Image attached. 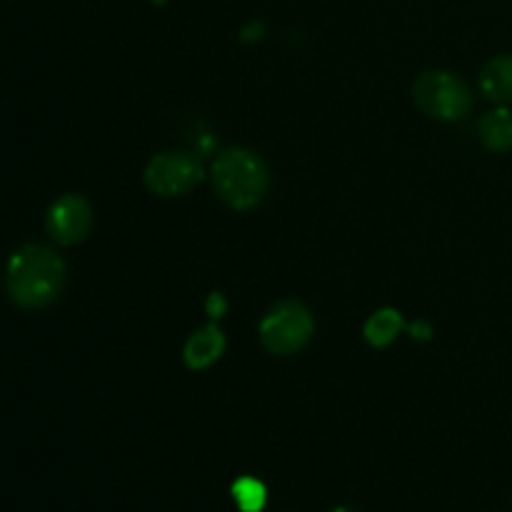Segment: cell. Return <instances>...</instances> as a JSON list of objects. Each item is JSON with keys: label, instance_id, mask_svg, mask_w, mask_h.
Listing matches in <instances>:
<instances>
[{"label": "cell", "instance_id": "obj_13", "mask_svg": "<svg viewBox=\"0 0 512 512\" xmlns=\"http://www.w3.org/2000/svg\"><path fill=\"white\" fill-rule=\"evenodd\" d=\"M410 333H413L415 338H430V325L413 323V325H410Z\"/></svg>", "mask_w": 512, "mask_h": 512}, {"label": "cell", "instance_id": "obj_7", "mask_svg": "<svg viewBox=\"0 0 512 512\" xmlns=\"http://www.w3.org/2000/svg\"><path fill=\"white\" fill-rule=\"evenodd\" d=\"M225 350V335L220 333L218 325H205L198 333L190 335V340L185 343L183 360L188 368L203 370L208 365H213L215 360L223 355Z\"/></svg>", "mask_w": 512, "mask_h": 512}, {"label": "cell", "instance_id": "obj_3", "mask_svg": "<svg viewBox=\"0 0 512 512\" xmlns=\"http://www.w3.org/2000/svg\"><path fill=\"white\" fill-rule=\"evenodd\" d=\"M413 100L428 118L463 120L473 108L470 88L448 70L423 73L413 85Z\"/></svg>", "mask_w": 512, "mask_h": 512}, {"label": "cell", "instance_id": "obj_4", "mask_svg": "<svg viewBox=\"0 0 512 512\" xmlns=\"http://www.w3.org/2000/svg\"><path fill=\"white\" fill-rule=\"evenodd\" d=\"M313 335V315L298 300H283L260 323V340L273 355H293Z\"/></svg>", "mask_w": 512, "mask_h": 512}, {"label": "cell", "instance_id": "obj_1", "mask_svg": "<svg viewBox=\"0 0 512 512\" xmlns=\"http://www.w3.org/2000/svg\"><path fill=\"white\" fill-rule=\"evenodd\" d=\"M65 283V263L53 248L23 245L15 250L5 268V290L20 308H45L60 295Z\"/></svg>", "mask_w": 512, "mask_h": 512}, {"label": "cell", "instance_id": "obj_8", "mask_svg": "<svg viewBox=\"0 0 512 512\" xmlns=\"http://www.w3.org/2000/svg\"><path fill=\"white\" fill-rule=\"evenodd\" d=\"M480 88L493 103H512V55H500L485 65Z\"/></svg>", "mask_w": 512, "mask_h": 512}, {"label": "cell", "instance_id": "obj_6", "mask_svg": "<svg viewBox=\"0 0 512 512\" xmlns=\"http://www.w3.org/2000/svg\"><path fill=\"white\" fill-rule=\"evenodd\" d=\"M45 228L60 245H75L93 228V210L80 195H63L55 200L45 218Z\"/></svg>", "mask_w": 512, "mask_h": 512}, {"label": "cell", "instance_id": "obj_14", "mask_svg": "<svg viewBox=\"0 0 512 512\" xmlns=\"http://www.w3.org/2000/svg\"><path fill=\"white\" fill-rule=\"evenodd\" d=\"M333 512H358V510H353V508H348V505H345V508H335Z\"/></svg>", "mask_w": 512, "mask_h": 512}, {"label": "cell", "instance_id": "obj_9", "mask_svg": "<svg viewBox=\"0 0 512 512\" xmlns=\"http://www.w3.org/2000/svg\"><path fill=\"white\" fill-rule=\"evenodd\" d=\"M480 140L493 153H508L512 148V113L508 108H498L483 115L478 125Z\"/></svg>", "mask_w": 512, "mask_h": 512}, {"label": "cell", "instance_id": "obj_2", "mask_svg": "<svg viewBox=\"0 0 512 512\" xmlns=\"http://www.w3.org/2000/svg\"><path fill=\"white\" fill-rule=\"evenodd\" d=\"M213 185L220 200L230 208L250 210L268 190V168L250 150H225L213 163Z\"/></svg>", "mask_w": 512, "mask_h": 512}, {"label": "cell", "instance_id": "obj_5", "mask_svg": "<svg viewBox=\"0 0 512 512\" xmlns=\"http://www.w3.org/2000/svg\"><path fill=\"white\" fill-rule=\"evenodd\" d=\"M203 180V165L188 153H163L155 155L145 168V185L150 193L175 198Z\"/></svg>", "mask_w": 512, "mask_h": 512}, {"label": "cell", "instance_id": "obj_15", "mask_svg": "<svg viewBox=\"0 0 512 512\" xmlns=\"http://www.w3.org/2000/svg\"><path fill=\"white\" fill-rule=\"evenodd\" d=\"M155 3H163V0H155Z\"/></svg>", "mask_w": 512, "mask_h": 512}, {"label": "cell", "instance_id": "obj_10", "mask_svg": "<svg viewBox=\"0 0 512 512\" xmlns=\"http://www.w3.org/2000/svg\"><path fill=\"white\" fill-rule=\"evenodd\" d=\"M400 330H403V318H400L398 310L385 308L370 315V320L365 323V340L375 348H385L398 338Z\"/></svg>", "mask_w": 512, "mask_h": 512}, {"label": "cell", "instance_id": "obj_12", "mask_svg": "<svg viewBox=\"0 0 512 512\" xmlns=\"http://www.w3.org/2000/svg\"><path fill=\"white\" fill-rule=\"evenodd\" d=\"M205 310H208L210 318H223L225 310H228V303H225V298L220 293H213L208 298V305H205Z\"/></svg>", "mask_w": 512, "mask_h": 512}, {"label": "cell", "instance_id": "obj_11", "mask_svg": "<svg viewBox=\"0 0 512 512\" xmlns=\"http://www.w3.org/2000/svg\"><path fill=\"white\" fill-rule=\"evenodd\" d=\"M233 500L240 512H260L268 503V490L255 478H238L233 483Z\"/></svg>", "mask_w": 512, "mask_h": 512}]
</instances>
